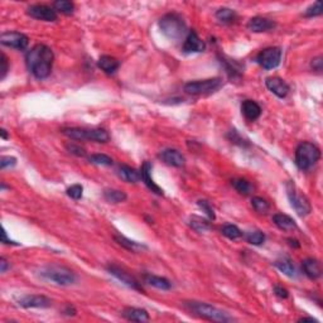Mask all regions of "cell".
I'll return each mask as SVG.
<instances>
[{
    "mask_svg": "<svg viewBox=\"0 0 323 323\" xmlns=\"http://www.w3.org/2000/svg\"><path fill=\"white\" fill-rule=\"evenodd\" d=\"M53 59H55V56H53L52 50L46 44H36L28 51L25 56L28 70L38 80H43L50 76L52 72Z\"/></svg>",
    "mask_w": 323,
    "mask_h": 323,
    "instance_id": "6da1fadb",
    "label": "cell"
},
{
    "mask_svg": "<svg viewBox=\"0 0 323 323\" xmlns=\"http://www.w3.org/2000/svg\"><path fill=\"white\" fill-rule=\"evenodd\" d=\"M183 305L188 312H191L192 314L203 318V320L212 321V322H231V321H234V318L231 317L228 312L222 311L215 305L203 303V302L190 301L185 302Z\"/></svg>",
    "mask_w": 323,
    "mask_h": 323,
    "instance_id": "7a4b0ae2",
    "label": "cell"
},
{
    "mask_svg": "<svg viewBox=\"0 0 323 323\" xmlns=\"http://www.w3.org/2000/svg\"><path fill=\"white\" fill-rule=\"evenodd\" d=\"M159 28L167 38L172 40H181L186 37L187 25L177 13H168L159 20Z\"/></svg>",
    "mask_w": 323,
    "mask_h": 323,
    "instance_id": "3957f363",
    "label": "cell"
},
{
    "mask_svg": "<svg viewBox=\"0 0 323 323\" xmlns=\"http://www.w3.org/2000/svg\"><path fill=\"white\" fill-rule=\"evenodd\" d=\"M321 158V151L317 145L303 142L296 149V164L301 171L311 170Z\"/></svg>",
    "mask_w": 323,
    "mask_h": 323,
    "instance_id": "277c9868",
    "label": "cell"
},
{
    "mask_svg": "<svg viewBox=\"0 0 323 323\" xmlns=\"http://www.w3.org/2000/svg\"><path fill=\"white\" fill-rule=\"evenodd\" d=\"M62 134L74 140H91V142L106 143L110 135L105 129H85V128H66Z\"/></svg>",
    "mask_w": 323,
    "mask_h": 323,
    "instance_id": "5b68a950",
    "label": "cell"
},
{
    "mask_svg": "<svg viewBox=\"0 0 323 323\" xmlns=\"http://www.w3.org/2000/svg\"><path fill=\"white\" fill-rule=\"evenodd\" d=\"M40 277L63 286L71 285L76 282V275H75L74 271L70 270L68 268H65V266H57V265L40 269Z\"/></svg>",
    "mask_w": 323,
    "mask_h": 323,
    "instance_id": "8992f818",
    "label": "cell"
},
{
    "mask_svg": "<svg viewBox=\"0 0 323 323\" xmlns=\"http://www.w3.org/2000/svg\"><path fill=\"white\" fill-rule=\"evenodd\" d=\"M286 194H288V198L290 201V205H292L293 209H296V212L299 216L303 217V216H307L311 213L312 206L311 203H309V200L305 197L304 194L299 193L296 185L293 182L286 183Z\"/></svg>",
    "mask_w": 323,
    "mask_h": 323,
    "instance_id": "52a82bcc",
    "label": "cell"
},
{
    "mask_svg": "<svg viewBox=\"0 0 323 323\" xmlns=\"http://www.w3.org/2000/svg\"><path fill=\"white\" fill-rule=\"evenodd\" d=\"M221 78H209V80L191 81L185 85V91L190 95H203V94H211L220 89L221 86Z\"/></svg>",
    "mask_w": 323,
    "mask_h": 323,
    "instance_id": "ba28073f",
    "label": "cell"
},
{
    "mask_svg": "<svg viewBox=\"0 0 323 323\" xmlns=\"http://www.w3.org/2000/svg\"><path fill=\"white\" fill-rule=\"evenodd\" d=\"M258 63L265 70H273L280 65L282 61V50L279 47H269L258 55Z\"/></svg>",
    "mask_w": 323,
    "mask_h": 323,
    "instance_id": "9c48e42d",
    "label": "cell"
},
{
    "mask_svg": "<svg viewBox=\"0 0 323 323\" xmlns=\"http://www.w3.org/2000/svg\"><path fill=\"white\" fill-rule=\"evenodd\" d=\"M27 14L37 20H43V22H55L57 20V12L53 8L43 4H36L31 5L27 9Z\"/></svg>",
    "mask_w": 323,
    "mask_h": 323,
    "instance_id": "30bf717a",
    "label": "cell"
},
{
    "mask_svg": "<svg viewBox=\"0 0 323 323\" xmlns=\"http://www.w3.org/2000/svg\"><path fill=\"white\" fill-rule=\"evenodd\" d=\"M1 44L16 50H25L29 43V39L25 34L19 33V32H5L0 37Z\"/></svg>",
    "mask_w": 323,
    "mask_h": 323,
    "instance_id": "8fae6325",
    "label": "cell"
},
{
    "mask_svg": "<svg viewBox=\"0 0 323 323\" xmlns=\"http://www.w3.org/2000/svg\"><path fill=\"white\" fill-rule=\"evenodd\" d=\"M108 271L111 274V275H114L116 279L120 280L121 283H124L125 285L132 288V289L143 292V286L140 285V283H139L138 280L133 277L132 274H129L128 271L124 270V269H121L120 266H117V265H109Z\"/></svg>",
    "mask_w": 323,
    "mask_h": 323,
    "instance_id": "7c38bea8",
    "label": "cell"
},
{
    "mask_svg": "<svg viewBox=\"0 0 323 323\" xmlns=\"http://www.w3.org/2000/svg\"><path fill=\"white\" fill-rule=\"evenodd\" d=\"M18 304L23 308H48L52 305V301L44 296H24L18 299Z\"/></svg>",
    "mask_w": 323,
    "mask_h": 323,
    "instance_id": "4fadbf2b",
    "label": "cell"
},
{
    "mask_svg": "<svg viewBox=\"0 0 323 323\" xmlns=\"http://www.w3.org/2000/svg\"><path fill=\"white\" fill-rule=\"evenodd\" d=\"M265 86L268 87L269 91L274 94L275 96L284 99L288 94H289V86L284 80L280 77H268L265 81Z\"/></svg>",
    "mask_w": 323,
    "mask_h": 323,
    "instance_id": "5bb4252c",
    "label": "cell"
},
{
    "mask_svg": "<svg viewBox=\"0 0 323 323\" xmlns=\"http://www.w3.org/2000/svg\"><path fill=\"white\" fill-rule=\"evenodd\" d=\"M205 42L201 40V38L198 37L197 33L194 31L188 32L187 37L185 39V43H183V52L185 53H197L205 51Z\"/></svg>",
    "mask_w": 323,
    "mask_h": 323,
    "instance_id": "9a60e30c",
    "label": "cell"
},
{
    "mask_svg": "<svg viewBox=\"0 0 323 323\" xmlns=\"http://www.w3.org/2000/svg\"><path fill=\"white\" fill-rule=\"evenodd\" d=\"M273 28H275V23L273 20L264 17H254L249 20L247 23V29L254 33H263V32L271 31Z\"/></svg>",
    "mask_w": 323,
    "mask_h": 323,
    "instance_id": "2e32d148",
    "label": "cell"
},
{
    "mask_svg": "<svg viewBox=\"0 0 323 323\" xmlns=\"http://www.w3.org/2000/svg\"><path fill=\"white\" fill-rule=\"evenodd\" d=\"M159 158L163 160L164 163L168 164L171 167H183L185 166V157L179 153L177 149H164L162 153L159 154Z\"/></svg>",
    "mask_w": 323,
    "mask_h": 323,
    "instance_id": "e0dca14e",
    "label": "cell"
},
{
    "mask_svg": "<svg viewBox=\"0 0 323 323\" xmlns=\"http://www.w3.org/2000/svg\"><path fill=\"white\" fill-rule=\"evenodd\" d=\"M151 172H152L151 163H149V162H144V164H143L142 168H140V177H142L143 182H144L145 186H147L153 193L158 194V196H163V190H162V188L153 181Z\"/></svg>",
    "mask_w": 323,
    "mask_h": 323,
    "instance_id": "ac0fdd59",
    "label": "cell"
},
{
    "mask_svg": "<svg viewBox=\"0 0 323 323\" xmlns=\"http://www.w3.org/2000/svg\"><path fill=\"white\" fill-rule=\"evenodd\" d=\"M302 268L303 271L309 279H318L322 275V268H321V263L317 259L308 258L303 260L302 263Z\"/></svg>",
    "mask_w": 323,
    "mask_h": 323,
    "instance_id": "d6986e66",
    "label": "cell"
},
{
    "mask_svg": "<svg viewBox=\"0 0 323 323\" xmlns=\"http://www.w3.org/2000/svg\"><path fill=\"white\" fill-rule=\"evenodd\" d=\"M125 320L132 321V322H148L149 321V314L145 309L142 308H135V307H128L121 312Z\"/></svg>",
    "mask_w": 323,
    "mask_h": 323,
    "instance_id": "ffe728a7",
    "label": "cell"
},
{
    "mask_svg": "<svg viewBox=\"0 0 323 323\" xmlns=\"http://www.w3.org/2000/svg\"><path fill=\"white\" fill-rule=\"evenodd\" d=\"M241 111L249 121H255L262 115V108L259 106L258 102L252 100H245L241 105Z\"/></svg>",
    "mask_w": 323,
    "mask_h": 323,
    "instance_id": "44dd1931",
    "label": "cell"
},
{
    "mask_svg": "<svg viewBox=\"0 0 323 323\" xmlns=\"http://www.w3.org/2000/svg\"><path fill=\"white\" fill-rule=\"evenodd\" d=\"M117 175H119L123 181L128 182V183H136V182H139L142 179V177H140V172H138L135 168L125 166V164L119 167V170H117Z\"/></svg>",
    "mask_w": 323,
    "mask_h": 323,
    "instance_id": "7402d4cb",
    "label": "cell"
},
{
    "mask_svg": "<svg viewBox=\"0 0 323 323\" xmlns=\"http://www.w3.org/2000/svg\"><path fill=\"white\" fill-rule=\"evenodd\" d=\"M273 222L275 224L278 228L283 231H292L297 228L296 221L288 215H284V213H277V215L273 216Z\"/></svg>",
    "mask_w": 323,
    "mask_h": 323,
    "instance_id": "603a6c76",
    "label": "cell"
},
{
    "mask_svg": "<svg viewBox=\"0 0 323 323\" xmlns=\"http://www.w3.org/2000/svg\"><path fill=\"white\" fill-rule=\"evenodd\" d=\"M97 66L101 68L105 74L111 75L116 71L120 65H119V61L114 58V57H111V56H101L99 61H97Z\"/></svg>",
    "mask_w": 323,
    "mask_h": 323,
    "instance_id": "cb8c5ba5",
    "label": "cell"
},
{
    "mask_svg": "<svg viewBox=\"0 0 323 323\" xmlns=\"http://www.w3.org/2000/svg\"><path fill=\"white\" fill-rule=\"evenodd\" d=\"M144 282L149 285L157 288V289L162 290H168L171 289V282L163 277H158V275H152V274H145L144 275Z\"/></svg>",
    "mask_w": 323,
    "mask_h": 323,
    "instance_id": "d4e9b609",
    "label": "cell"
},
{
    "mask_svg": "<svg viewBox=\"0 0 323 323\" xmlns=\"http://www.w3.org/2000/svg\"><path fill=\"white\" fill-rule=\"evenodd\" d=\"M275 266H277L282 273L285 274L286 277L293 278L297 275L296 266H294V264L292 263V260H290L289 258H286V256L278 259L277 262H275Z\"/></svg>",
    "mask_w": 323,
    "mask_h": 323,
    "instance_id": "484cf974",
    "label": "cell"
},
{
    "mask_svg": "<svg viewBox=\"0 0 323 323\" xmlns=\"http://www.w3.org/2000/svg\"><path fill=\"white\" fill-rule=\"evenodd\" d=\"M104 198L110 203H121L128 198L125 192L119 190H105Z\"/></svg>",
    "mask_w": 323,
    "mask_h": 323,
    "instance_id": "4316f807",
    "label": "cell"
},
{
    "mask_svg": "<svg viewBox=\"0 0 323 323\" xmlns=\"http://www.w3.org/2000/svg\"><path fill=\"white\" fill-rule=\"evenodd\" d=\"M190 226L197 232H206L211 228V225L207 220L202 219L200 216H192L191 221H190Z\"/></svg>",
    "mask_w": 323,
    "mask_h": 323,
    "instance_id": "83f0119b",
    "label": "cell"
},
{
    "mask_svg": "<svg viewBox=\"0 0 323 323\" xmlns=\"http://www.w3.org/2000/svg\"><path fill=\"white\" fill-rule=\"evenodd\" d=\"M115 240L117 241L119 245H121V247H125V249L130 250V251H139V250L145 249V247L144 245H142V244L136 243V241L129 240V239H126V237L120 236V235H116V236H115Z\"/></svg>",
    "mask_w": 323,
    "mask_h": 323,
    "instance_id": "f1b7e54d",
    "label": "cell"
},
{
    "mask_svg": "<svg viewBox=\"0 0 323 323\" xmlns=\"http://www.w3.org/2000/svg\"><path fill=\"white\" fill-rule=\"evenodd\" d=\"M53 9L56 12H59L62 14H66V16H70L74 13L75 5L74 3L71 1H68V0H57L53 3Z\"/></svg>",
    "mask_w": 323,
    "mask_h": 323,
    "instance_id": "f546056e",
    "label": "cell"
},
{
    "mask_svg": "<svg viewBox=\"0 0 323 323\" xmlns=\"http://www.w3.org/2000/svg\"><path fill=\"white\" fill-rule=\"evenodd\" d=\"M215 16L221 23H232L236 19V13L228 8H221L216 12Z\"/></svg>",
    "mask_w": 323,
    "mask_h": 323,
    "instance_id": "4dcf8cb0",
    "label": "cell"
},
{
    "mask_svg": "<svg viewBox=\"0 0 323 323\" xmlns=\"http://www.w3.org/2000/svg\"><path fill=\"white\" fill-rule=\"evenodd\" d=\"M232 186H234V188L239 193L244 194V196H247V194H250L252 192V186L250 185V182H247V179H234V181H232Z\"/></svg>",
    "mask_w": 323,
    "mask_h": 323,
    "instance_id": "1f68e13d",
    "label": "cell"
},
{
    "mask_svg": "<svg viewBox=\"0 0 323 323\" xmlns=\"http://www.w3.org/2000/svg\"><path fill=\"white\" fill-rule=\"evenodd\" d=\"M222 235L224 236H226L228 239H230V240H236V239H239V237L243 235V232L240 231V228H237V226H235V225H225L224 228H222L221 230Z\"/></svg>",
    "mask_w": 323,
    "mask_h": 323,
    "instance_id": "d6a6232c",
    "label": "cell"
},
{
    "mask_svg": "<svg viewBox=\"0 0 323 323\" xmlns=\"http://www.w3.org/2000/svg\"><path fill=\"white\" fill-rule=\"evenodd\" d=\"M89 162L96 166H113V159L106 154H93L89 157Z\"/></svg>",
    "mask_w": 323,
    "mask_h": 323,
    "instance_id": "836d02e7",
    "label": "cell"
},
{
    "mask_svg": "<svg viewBox=\"0 0 323 323\" xmlns=\"http://www.w3.org/2000/svg\"><path fill=\"white\" fill-rule=\"evenodd\" d=\"M251 206L259 213H268L270 209V205L262 197H252Z\"/></svg>",
    "mask_w": 323,
    "mask_h": 323,
    "instance_id": "e575fe53",
    "label": "cell"
},
{
    "mask_svg": "<svg viewBox=\"0 0 323 323\" xmlns=\"http://www.w3.org/2000/svg\"><path fill=\"white\" fill-rule=\"evenodd\" d=\"M247 243H250L251 245H262L263 243H264L265 240V235L263 234L262 231H252V232H250L249 235H247Z\"/></svg>",
    "mask_w": 323,
    "mask_h": 323,
    "instance_id": "d590c367",
    "label": "cell"
},
{
    "mask_svg": "<svg viewBox=\"0 0 323 323\" xmlns=\"http://www.w3.org/2000/svg\"><path fill=\"white\" fill-rule=\"evenodd\" d=\"M322 14V1L318 0L316 3L313 4L312 6H309L304 13V17H308V18H313V17H318Z\"/></svg>",
    "mask_w": 323,
    "mask_h": 323,
    "instance_id": "8d00e7d4",
    "label": "cell"
},
{
    "mask_svg": "<svg viewBox=\"0 0 323 323\" xmlns=\"http://www.w3.org/2000/svg\"><path fill=\"white\" fill-rule=\"evenodd\" d=\"M66 149L71 154H74V155H77V157H85V155H86L85 148H82V147L78 144H75V143H68V144H66Z\"/></svg>",
    "mask_w": 323,
    "mask_h": 323,
    "instance_id": "74e56055",
    "label": "cell"
},
{
    "mask_svg": "<svg viewBox=\"0 0 323 323\" xmlns=\"http://www.w3.org/2000/svg\"><path fill=\"white\" fill-rule=\"evenodd\" d=\"M83 188L81 185H74L67 190L68 197H71L72 200H80L82 197Z\"/></svg>",
    "mask_w": 323,
    "mask_h": 323,
    "instance_id": "f35d334b",
    "label": "cell"
},
{
    "mask_svg": "<svg viewBox=\"0 0 323 323\" xmlns=\"http://www.w3.org/2000/svg\"><path fill=\"white\" fill-rule=\"evenodd\" d=\"M197 205H198V206H200V209H202L203 212H205L207 216H209V219H211V220H215L216 219L215 212H213V209H212V207H211V205H209V201L200 200L197 202Z\"/></svg>",
    "mask_w": 323,
    "mask_h": 323,
    "instance_id": "ab89813d",
    "label": "cell"
},
{
    "mask_svg": "<svg viewBox=\"0 0 323 323\" xmlns=\"http://www.w3.org/2000/svg\"><path fill=\"white\" fill-rule=\"evenodd\" d=\"M17 164V159L14 157H10V155H4L0 159V168L1 170H5V168H9V167H14Z\"/></svg>",
    "mask_w": 323,
    "mask_h": 323,
    "instance_id": "60d3db41",
    "label": "cell"
},
{
    "mask_svg": "<svg viewBox=\"0 0 323 323\" xmlns=\"http://www.w3.org/2000/svg\"><path fill=\"white\" fill-rule=\"evenodd\" d=\"M8 59H6V56L4 53H1V58H0V71H1V75H0V80H4L8 74Z\"/></svg>",
    "mask_w": 323,
    "mask_h": 323,
    "instance_id": "b9f144b4",
    "label": "cell"
},
{
    "mask_svg": "<svg viewBox=\"0 0 323 323\" xmlns=\"http://www.w3.org/2000/svg\"><path fill=\"white\" fill-rule=\"evenodd\" d=\"M274 293H275V296L280 299H286L289 297V293L285 288H283L282 285H275L274 286Z\"/></svg>",
    "mask_w": 323,
    "mask_h": 323,
    "instance_id": "7bdbcfd3",
    "label": "cell"
},
{
    "mask_svg": "<svg viewBox=\"0 0 323 323\" xmlns=\"http://www.w3.org/2000/svg\"><path fill=\"white\" fill-rule=\"evenodd\" d=\"M322 66H323V61H322V57H316V58L312 59L311 62V67L313 68L314 71L317 72H321L322 71Z\"/></svg>",
    "mask_w": 323,
    "mask_h": 323,
    "instance_id": "ee69618b",
    "label": "cell"
},
{
    "mask_svg": "<svg viewBox=\"0 0 323 323\" xmlns=\"http://www.w3.org/2000/svg\"><path fill=\"white\" fill-rule=\"evenodd\" d=\"M8 268H9V264H8V262L5 260V258L0 259V271H1V273H5Z\"/></svg>",
    "mask_w": 323,
    "mask_h": 323,
    "instance_id": "f6af8a7d",
    "label": "cell"
},
{
    "mask_svg": "<svg viewBox=\"0 0 323 323\" xmlns=\"http://www.w3.org/2000/svg\"><path fill=\"white\" fill-rule=\"evenodd\" d=\"M63 313H65L66 316H75V314H76V309H75L72 305L68 304L67 307H66V309H65V312H63Z\"/></svg>",
    "mask_w": 323,
    "mask_h": 323,
    "instance_id": "bcb514c9",
    "label": "cell"
},
{
    "mask_svg": "<svg viewBox=\"0 0 323 323\" xmlns=\"http://www.w3.org/2000/svg\"><path fill=\"white\" fill-rule=\"evenodd\" d=\"M1 241H3L4 244H13V245H17V244L14 243V241H12V240H9V239H8V236H6V231L5 230H3V237H1Z\"/></svg>",
    "mask_w": 323,
    "mask_h": 323,
    "instance_id": "7dc6e473",
    "label": "cell"
},
{
    "mask_svg": "<svg viewBox=\"0 0 323 323\" xmlns=\"http://www.w3.org/2000/svg\"><path fill=\"white\" fill-rule=\"evenodd\" d=\"M288 243H289L290 247H299V244L298 241L294 240V239H288Z\"/></svg>",
    "mask_w": 323,
    "mask_h": 323,
    "instance_id": "c3c4849f",
    "label": "cell"
},
{
    "mask_svg": "<svg viewBox=\"0 0 323 323\" xmlns=\"http://www.w3.org/2000/svg\"><path fill=\"white\" fill-rule=\"evenodd\" d=\"M317 322V320H314V318L311 317H305V318H299V322Z\"/></svg>",
    "mask_w": 323,
    "mask_h": 323,
    "instance_id": "681fc988",
    "label": "cell"
},
{
    "mask_svg": "<svg viewBox=\"0 0 323 323\" xmlns=\"http://www.w3.org/2000/svg\"><path fill=\"white\" fill-rule=\"evenodd\" d=\"M0 134H1V138H3V139H8V134H6L5 129L0 130Z\"/></svg>",
    "mask_w": 323,
    "mask_h": 323,
    "instance_id": "f907efd6",
    "label": "cell"
}]
</instances>
